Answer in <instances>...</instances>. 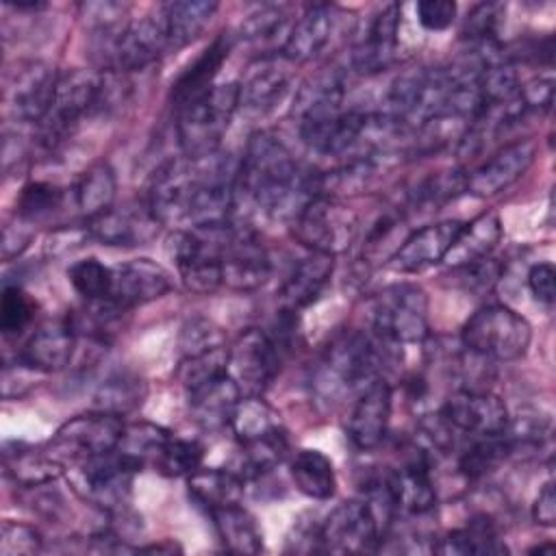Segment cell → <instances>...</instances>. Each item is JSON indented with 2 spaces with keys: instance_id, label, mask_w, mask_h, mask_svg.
I'll use <instances>...</instances> for the list:
<instances>
[{
  "instance_id": "cell-57",
  "label": "cell",
  "mask_w": 556,
  "mask_h": 556,
  "mask_svg": "<svg viewBox=\"0 0 556 556\" xmlns=\"http://www.w3.org/2000/svg\"><path fill=\"white\" fill-rule=\"evenodd\" d=\"M143 552H176L180 547H176L172 541H165V543H159V545H150V547H139Z\"/></svg>"
},
{
  "instance_id": "cell-10",
  "label": "cell",
  "mask_w": 556,
  "mask_h": 556,
  "mask_svg": "<svg viewBox=\"0 0 556 556\" xmlns=\"http://www.w3.org/2000/svg\"><path fill=\"white\" fill-rule=\"evenodd\" d=\"M122 415L93 408L89 413L74 415L54 432L50 452L59 460L83 463L106 456L117 450L124 434Z\"/></svg>"
},
{
  "instance_id": "cell-36",
  "label": "cell",
  "mask_w": 556,
  "mask_h": 556,
  "mask_svg": "<svg viewBox=\"0 0 556 556\" xmlns=\"http://www.w3.org/2000/svg\"><path fill=\"white\" fill-rule=\"evenodd\" d=\"M437 554H452V556H469V554H504L508 547L497 534L495 523L489 517H473L465 528L447 532L432 545Z\"/></svg>"
},
{
  "instance_id": "cell-11",
  "label": "cell",
  "mask_w": 556,
  "mask_h": 556,
  "mask_svg": "<svg viewBox=\"0 0 556 556\" xmlns=\"http://www.w3.org/2000/svg\"><path fill=\"white\" fill-rule=\"evenodd\" d=\"M59 72L46 61H15L2 78V104L9 117L22 124H39L54 100Z\"/></svg>"
},
{
  "instance_id": "cell-39",
  "label": "cell",
  "mask_w": 556,
  "mask_h": 556,
  "mask_svg": "<svg viewBox=\"0 0 556 556\" xmlns=\"http://www.w3.org/2000/svg\"><path fill=\"white\" fill-rule=\"evenodd\" d=\"M513 452L515 450L506 430L502 434L473 437L471 445L465 447L458 458V469L463 476L476 480L495 471Z\"/></svg>"
},
{
  "instance_id": "cell-20",
  "label": "cell",
  "mask_w": 556,
  "mask_h": 556,
  "mask_svg": "<svg viewBox=\"0 0 556 556\" xmlns=\"http://www.w3.org/2000/svg\"><path fill=\"white\" fill-rule=\"evenodd\" d=\"M172 289V278L163 265L150 258H132L111 267L109 298L124 311L163 298Z\"/></svg>"
},
{
  "instance_id": "cell-2",
  "label": "cell",
  "mask_w": 556,
  "mask_h": 556,
  "mask_svg": "<svg viewBox=\"0 0 556 556\" xmlns=\"http://www.w3.org/2000/svg\"><path fill=\"white\" fill-rule=\"evenodd\" d=\"M382 356L374 339L358 330H345L337 334L324 350L313 378L311 389L315 400L324 406H332L350 393H361L369 382L380 376Z\"/></svg>"
},
{
  "instance_id": "cell-55",
  "label": "cell",
  "mask_w": 556,
  "mask_h": 556,
  "mask_svg": "<svg viewBox=\"0 0 556 556\" xmlns=\"http://www.w3.org/2000/svg\"><path fill=\"white\" fill-rule=\"evenodd\" d=\"M28 226L30 224H26L17 217L13 224L4 226V230H2V258L4 261H13L28 248V243L33 239V230Z\"/></svg>"
},
{
  "instance_id": "cell-42",
  "label": "cell",
  "mask_w": 556,
  "mask_h": 556,
  "mask_svg": "<svg viewBox=\"0 0 556 556\" xmlns=\"http://www.w3.org/2000/svg\"><path fill=\"white\" fill-rule=\"evenodd\" d=\"M63 200H65V191L59 185L46 182V180L28 182L22 187L17 195L15 217L26 224L41 222L52 213H56L63 206Z\"/></svg>"
},
{
  "instance_id": "cell-34",
  "label": "cell",
  "mask_w": 556,
  "mask_h": 556,
  "mask_svg": "<svg viewBox=\"0 0 556 556\" xmlns=\"http://www.w3.org/2000/svg\"><path fill=\"white\" fill-rule=\"evenodd\" d=\"M208 515L224 549L232 554H258L263 549V532L254 515L241 504L215 508Z\"/></svg>"
},
{
  "instance_id": "cell-41",
  "label": "cell",
  "mask_w": 556,
  "mask_h": 556,
  "mask_svg": "<svg viewBox=\"0 0 556 556\" xmlns=\"http://www.w3.org/2000/svg\"><path fill=\"white\" fill-rule=\"evenodd\" d=\"M202 456H204V447L195 439H182L172 434L159 450L152 463V469L167 478H180V476L187 478L195 469H200Z\"/></svg>"
},
{
  "instance_id": "cell-23",
  "label": "cell",
  "mask_w": 556,
  "mask_h": 556,
  "mask_svg": "<svg viewBox=\"0 0 556 556\" xmlns=\"http://www.w3.org/2000/svg\"><path fill=\"white\" fill-rule=\"evenodd\" d=\"M341 9L334 4L317 2L304 9V13L291 24V30L280 46V56L287 63H308L319 56L334 37Z\"/></svg>"
},
{
  "instance_id": "cell-49",
  "label": "cell",
  "mask_w": 556,
  "mask_h": 556,
  "mask_svg": "<svg viewBox=\"0 0 556 556\" xmlns=\"http://www.w3.org/2000/svg\"><path fill=\"white\" fill-rule=\"evenodd\" d=\"M224 345H226V334L222 332V328L215 321H211L206 317L187 319L178 334L180 356H193V354H202V352L224 348Z\"/></svg>"
},
{
  "instance_id": "cell-3",
  "label": "cell",
  "mask_w": 556,
  "mask_h": 556,
  "mask_svg": "<svg viewBox=\"0 0 556 556\" xmlns=\"http://www.w3.org/2000/svg\"><path fill=\"white\" fill-rule=\"evenodd\" d=\"M241 450V476L256 478L280 465L289 452L287 430L261 395H243L228 426Z\"/></svg>"
},
{
  "instance_id": "cell-27",
  "label": "cell",
  "mask_w": 556,
  "mask_h": 556,
  "mask_svg": "<svg viewBox=\"0 0 556 556\" xmlns=\"http://www.w3.org/2000/svg\"><path fill=\"white\" fill-rule=\"evenodd\" d=\"M334 271V256L321 254V252H308L304 258H300L289 276L285 278L278 302L280 311L298 313L300 308H306L313 304L319 293L326 289Z\"/></svg>"
},
{
  "instance_id": "cell-32",
  "label": "cell",
  "mask_w": 556,
  "mask_h": 556,
  "mask_svg": "<svg viewBox=\"0 0 556 556\" xmlns=\"http://www.w3.org/2000/svg\"><path fill=\"white\" fill-rule=\"evenodd\" d=\"M187 491L193 502L206 510L241 504L245 495V478L235 469L200 467L187 476Z\"/></svg>"
},
{
  "instance_id": "cell-14",
  "label": "cell",
  "mask_w": 556,
  "mask_h": 556,
  "mask_svg": "<svg viewBox=\"0 0 556 556\" xmlns=\"http://www.w3.org/2000/svg\"><path fill=\"white\" fill-rule=\"evenodd\" d=\"M439 415L454 432L467 437L502 434L510 424L504 400L489 389L476 387H460L447 395Z\"/></svg>"
},
{
  "instance_id": "cell-46",
  "label": "cell",
  "mask_w": 556,
  "mask_h": 556,
  "mask_svg": "<svg viewBox=\"0 0 556 556\" xmlns=\"http://www.w3.org/2000/svg\"><path fill=\"white\" fill-rule=\"evenodd\" d=\"M67 280L74 291L87 302L106 300L111 289V267H106L98 258H80L70 265Z\"/></svg>"
},
{
  "instance_id": "cell-16",
  "label": "cell",
  "mask_w": 556,
  "mask_h": 556,
  "mask_svg": "<svg viewBox=\"0 0 556 556\" xmlns=\"http://www.w3.org/2000/svg\"><path fill=\"white\" fill-rule=\"evenodd\" d=\"M271 274V261L261 237L250 226L232 224L224 254L222 282L232 291H256Z\"/></svg>"
},
{
  "instance_id": "cell-38",
  "label": "cell",
  "mask_w": 556,
  "mask_h": 556,
  "mask_svg": "<svg viewBox=\"0 0 556 556\" xmlns=\"http://www.w3.org/2000/svg\"><path fill=\"white\" fill-rule=\"evenodd\" d=\"M146 393H148V387L143 378L130 371H115L98 387L93 395V406L124 417L126 413L141 406Z\"/></svg>"
},
{
  "instance_id": "cell-51",
  "label": "cell",
  "mask_w": 556,
  "mask_h": 556,
  "mask_svg": "<svg viewBox=\"0 0 556 556\" xmlns=\"http://www.w3.org/2000/svg\"><path fill=\"white\" fill-rule=\"evenodd\" d=\"M456 2L452 0H421L415 4V15L421 28L439 33L454 24L456 20Z\"/></svg>"
},
{
  "instance_id": "cell-26",
  "label": "cell",
  "mask_w": 556,
  "mask_h": 556,
  "mask_svg": "<svg viewBox=\"0 0 556 556\" xmlns=\"http://www.w3.org/2000/svg\"><path fill=\"white\" fill-rule=\"evenodd\" d=\"M185 393H187V408L191 419L202 430H208V432L230 426L232 413L239 400L243 397L241 389L228 374H222Z\"/></svg>"
},
{
  "instance_id": "cell-4",
  "label": "cell",
  "mask_w": 556,
  "mask_h": 556,
  "mask_svg": "<svg viewBox=\"0 0 556 556\" xmlns=\"http://www.w3.org/2000/svg\"><path fill=\"white\" fill-rule=\"evenodd\" d=\"M232 222L193 224L189 230H176L167 239V254L176 263L182 285L198 295H206L224 287L222 254Z\"/></svg>"
},
{
  "instance_id": "cell-37",
  "label": "cell",
  "mask_w": 556,
  "mask_h": 556,
  "mask_svg": "<svg viewBox=\"0 0 556 556\" xmlns=\"http://www.w3.org/2000/svg\"><path fill=\"white\" fill-rule=\"evenodd\" d=\"M63 471V463L52 452H37L15 443V452L4 447V473L24 489L46 486Z\"/></svg>"
},
{
  "instance_id": "cell-33",
  "label": "cell",
  "mask_w": 556,
  "mask_h": 556,
  "mask_svg": "<svg viewBox=\"0 0 556 556\" xmlns=\"http://www.w3.org/2000/svg\"><path fill=\"white\" fill-rule=\"evenodd\" d=\"M74 206L85 222L109 211L117 195V176L111 163L96 161L89 165L72 187Z\"/></svg>"
},
{
  "instance_id": "cell-52",
  "label": "cell",
  "mask_w": 556,
  "mask_h": 556,
  "mask_svg": "<svg viewBox=\"0 0 556 556\" xmlns=\"http://www.w3.org/2000/svg\"><path fill=\"white\" fill-rule=\"evenodd\" d=\"M454 271H460L463 278H465V287L467 289H473V291H491L493 285L497 282L500 278V263L495 258H482L478 263H471L467 267H458Z\"/></svg>"
},
{
  "instance_id": "cell-30",
  "label": "cell",
  "mask_w": 556,
  "mask_h": 556,
  "mask_svg": "<svg viewBox=\"0 0 556 556\" xmlns=\"http://www.w3.org/2000/svg\"><path fill=\"white\" fill-rule=\"evenodd\" d=\"M502 222L497 213L493 211H482L469 222H463V228L450 248L445 263L452 269L467 267L471 263H478L482 258H489L497 243L502 241Z\"/></svg>"
},
{
  "instance_id": "cell-19",
  "label": "cell",
  "mask_w": 556,
  "mask_h": 556,
  "mask_svg": "<svg viewBox=\"0 0 556 556\" xmlns=\"http://www.w3.org/2000/svg\"><path fill=\"white\" fill-rule=\"evenodd\" d=\"M161 222L150 213L148 204L111 206L98 217L85 222L89 239L113 248H137L159 235Z\"/></svg>"
},
{
  "instance_id": "cell-5",
  "label": "cell",
  "mask_w": 556,
  "mask_h": 556,
  "mask_svg": "<svg viewBox=\"0 0 556 556\" xmlns=\"http://www.w3.org/2000/svg\"><path fill=\"white\" fill-rule=\"evenodd\" d=\"M239 111V83L213 85L178 111L176 137L182 156L204 159L219 152L222 139Z\"/></svg>"
},
{
  "instance_id": "cell-50",
  "label": "cell",
  "mask_w": 556,
  "mask_h": 556,
  "mask_svg": "<svg viewBox=\"0 0 556 556\" xmlns=\"http://www.w3.org/2000/svg\"><path fill=\"white\" fill-rule=\"evenodd\" d=\"M41 534L30 523L4 521L0 528V554L2 556H30L41 549Z\"/></svg>"
},
{
  "instance_id": "cell-15",
  "label": "cell",
  "mask_w": 556,
  "mask_h": 556,
  "mask_svg": "<svg viewBox=\"0 0 556 556\" xmlns=\"http://www.w3.org/2000/svg\"><path fill=\"white\" fill-rule=\"evenodd\" d=\"M321 549L337 554H363L378 549L382 541L380 526L367 502L350 500L330 510L319 523Z\"/></svg>"
},
{
  "instance_id": "cell-13",
  "label": "cell",
  "mask_w": 556,
  "mask_h": 556,
  "mask_svg": "<svg viewBox=\"0 0 556 556\" xmlns=\"http://www.w3.org/2000/svg\"><path fill=\"white\" fill-rule=\"evenodd\" d=\"M280 348L269 332L245 328L228 348V376L243 395H263L280 371Z\"/></svg>"
},
{
  "instance_id": "cell-40",
  "label": "cell",
  "mask_w": 556,
  "mask_h": 556,
  "mask_svg": "<svg viewBox=\"0 0 556 556\" xmlns=\"http://www.w3.org/2000/svg\"><path fill=\"white\" fill-rule=\"evenodd\" d=\"M169 437H172L169 430H165L156 424L139 421V424H132V426L124 428L117 452L124 454L126 458H130L139 469H143L148 465L152 467L159 450L163 447V443Z\"/></svg>"
},
{
  "instance_id": "cell-47",
  "label": "cell",
  "mask_w": 556,
  "mask_h": 556,
  "mask_svg": "<svg viewBox=\"0 0 556 556\" xmlns=\"http://www.w3.org/2000/svg\"><path fill=\"white\" fill-rule=\"evenodd\" d=\"M504 4L500 2H480L476 4L463 26H460V37L476 43L478 46H489V43H497V30L504 17Z\"/></svg>"
},
{
  "instance_id": "cell-29",
  "label": "cell",
  "mask_w": 556,
  "mask_h": 556,
  "mask_svg": "<svg viewBox=\"0 0 556 556\" xmlns=\"http://www.w3.org/2000/svg\"><path fill=\"white\" fill-rule=\"evenodd\" d=\"M397 513L426 515L437 504V489L424 454L406 460L400 469L389 471Z\"/></svg>"
},
{
  "instance_id": "cell-21",
  "label": "cell",
  "mask_w": 556,
  "mask_h": 556,
  "mask_svg": "<svg viewBox=\"0 0 556 556\" xmlns=\"http://www.w3.org/2000/svg\"><path fill=\"white\" fill-rule=\"evenodd\" d=\"M391 406L393 391L384 378H376L358 393L345 428L348 439L356 450L369 452L384 441L391 419Z\"/></svg>"
},
{
  "instance_id": "cell-56",
  "label": "cell",
  "mask_w": 556,
  "mask_h": 556,
  "mask_svg": "<svg viewBox=\"0 0 556 556\" xmlns=\"http://www.w3.org/2000/svg\"><path fill=\"white\" fill-rule=\"evenodd\" d=\"M532 519L539 526L552 528L556 523V493L554 482H545L532 504Z\"/></svg>"
},
{
  "instance_id": "cell-7",
  "label": "cell",
  "mask_w": 556,
  "mask_h": 556,
  "mask_svg": "<svg viewBox=\"0 0 556 556\" xmlns=\"http://www.w3.org/2000/svg\"><path fill=\"white\" fill-rule=\"evenodd\" d=\"M463 348L489 361H517L532 341V328L526 317L504 304L478 308L460 328Z\"/></svg>"
},
{
  "instance_id": "cell-48",
  "label": "cell",
  "mask_w": 556,
  "mask_h": 556,
  "mask_svg": "<svg viewBox=\"0 0 556 556\" xmlns=\"http://www.w3.org/2000/svg\"><path fill=\"white\" fill-rule=\"evenodd\" d=\"M35 317V300L17 285H4L0 300V330L11 337L20 334Z\"/></svg>"
},
{
  "instance_id": "cell-25",
  "label": "cell",
  "mask_w": 556,
  "mask_h": 556,
  "mask_svg": "<svg viewBox=\"0 0 556 556\" xmlns=\"http://www.w3.org/2000/svg\"><path fill=\"white\" fill-rule=\"evenodd\" d=\"M291 89V74L276 59H263L239 83V111L248 117H265L282 104Z\"/></svg>"
},
{
  "instance_id": "cell-28",
  "label": "cell",
  "mask_w": 556,
  "mask_h": 556,
  "mask_svg": "<svg viewBox=\"0 0 556 556\" xmlns=\"http://www.w3.org/2000/svg\"><path fill=\"white\" fill-rule=\"evenodd\" d=\"M232 39L228 35H217L172 83L169 100L180 111L202 93L213 87L215 76L219 74L224 61L228 59Z\"/></svg>"
},
{
  "instance_id": "cell-6",
  "label": "cell",
  "mask_w": 556,
  "mask_h": 556,
  "mask_svg": "<svg viewBox=\"0 0 556 556\" xmlns=\"http://www.w3.org/2000/svg\"><path fill=\"white\" fill-rule=\"evenodd\" d=\"M109 76L93 70H65L59 74L54 100L48 115L37 124L39 139L46 148H56L83 117L109 102Z\"/></svg>"
},
{
  "instance_id": "cell-1",
  "label": "cell",
  "mask_w": 556,
  "mask_h": 556,
  "mask_svg": "<svg viewBox=\"0 0 556 556\" xmlns=\"http://www.w3.org/2000/svg\"><path fill=\"white\" fill-rule=\"evenodd\" d=\"M237 189L269 217L291 222L321 193V176L300 165L276 132L256 130L239 159Z\"/></svg>"
},
{
  "instance_id": "cell-22",
  "label": "cell",
  "mask_w": 556,
  "mask_h": 556,
  "mask_svg": "<svg viewBox=\"0 0 556 556\" xmlns=\"http://www.w3.org/2000/svg\"><path fill=\"white\" fill-rule=\"evenodd\" d=\"M463 228L460 219H441L413 230L393 252L391 267L402 274H417L445 261Z\"/></svg>"
},
{
  "instance_id": "cell-44",
  "label": "cell",
  "mask_w": 556,
  "mask_h": 556,
  "mask_svg": "<svg viewBox=\"0 0 556 556\" xmlns=\"http://www.w3.org/2000/svg\"><path fill=\"white\" fill-rule=\"evenodd\" d=\"M465 191V172L460 169H450V172H439L421 180L413 191H410V204L413 208H424V211H437V206L454 200L458 193Z\"/></svg>"
},
{
  "instance_id": "cell-53",
  "label": "cell",
  "mask_w": 556,
  "mask_h": 556,
  "mask_svg": "<svg viewBox=\"0 0 556 556\" xmlns=\"http://www.w3.org/2000/svg\"><path fill=\"white\" fill-rule=\"evenodd\" d=\"M519 93L528 113H547L554 100V80L552 78H534L526 85H519Z\"/></svg>"
},
{
  "instance_id": "cell-18",
  "label": "cell",
  "mask_w": 556,
  "mask_h": 556,
  "mask_svg": "<svg viewBox=\"0 0 556 556\" xmlns=\"http://www.w3.org/2000/svg\"><path fill=\"white\" fill-rule=\"evenodd\" d=\"M400 22L402 9L395 2L384 4L380 11H376V15L367 22L363 35L352 48L350 63L356 74L374 76L384 72L395 61Z\"/></svg>"
},
{
  "instance_id": "cell-35",
  "label": "cell",
  "mask_w": 556,
  "mask_h": 556,
  "mask_svg": "<svg viewBox=\"0 0 556 556\" xmlns=\"http://www.w3.org/2000/svg\"><path fill=\"white\" fill-rule=\"evenodd\" d=\"M291 480L300 493L326 502L337 491V476L330 458L319 450H298L289 463Z\"/></svg>"
},
{
  "instance_id": "cell-54",
  "label": "cell",
  "mask_w": 556,
  "mask_h": 556,
  "mask_svg": "<svg viewBox=\"0 0 556 556\" xmlns=\"http://www.w3.org/2000/svg\"><path fill=\"white\" fill-rule=\"evenodd\" d=\"M554 278H556V271H554L552 263H536L528 271V289L545 306H552L554 298H556Z\"/></svg>"
},
{
  "instance_id": "cell-31",
  "label": "cell",
  "mask_w": 556,
  "mask_h": 556,
  "mask_svg": "<svg viewBox=\"0 0 556 556\" xmlns=\"http://www.w3.org/2000/svg\"><path fill=\"white\" fill-rule=\"evenodd\" d=\"M217 9L219 4L211 0H174L161 4L159 13L163 17L167 50H180L195 41L206 30Z\"/></svg>"
},
{
  "instance_id": "cell-17",
  "label": "cell",
  "mask_w": 556,
  "mask_h": 556,
  "mask_svg": "<svg viewBox=\"0 0 556 556\" xmlns=\"http://www.w3.org/2000/svg\"><path fill=\"white\" fill-rule=\"evenodd\" d=\"M536 143L517 139L495 150L473 172L465 174V191L476 198H493L510 189L534 163Z\"/></svg>"
},
{
  "instance_id": "cell-12",
  "label": "cell",
  "mask_w": 556,
  "mask_h": 556,
  "mask_svg": "<svg viewBox=\"0 0 556 556\" xmlns=\"http://www.w3.org/2000/svg\"><path fill=\"white\" fill-rule=\"evenodd\" d=\"M137 471L141 469L115 450L100 458L74 463L72 484L76 493L93 506L106 513H122L128 506Z\"/></svg>"
},
{
  "instance_id": "cell-8",
  "label": "cell",
  "mask_w": 556,
  "mask_h": 556,
  "mask_svg": "<svg viewBox=\"0 0 556 556\" xmlns=\"http://www.w3.org/2000/svg\"><path fill=\"white\" fill-rule=\"evenodd\" d=\"M295 239L308 252L337 256L345 252L358 235V215L330 193H317L291 219Z\"/></svg>"
},
{
  "instance_id": "cell-45",
  "label": "cell",
  "mask_w": 556,
  "mask_h": 556,
  "mask_svg": "<svg viewBox=\"0 0 556 556\" xmlns=\"http://www.w3.org/2000/svg\"><path fill=\"white\" fill-rule=\"evenodd\" d=\"M228 367V348H215L202 354H193V356H180L178 369H176V378L180 380V384L185 387V391L195 389L226 371Z\"/></svg>"
},
{
  "instance_id": "cell-58",
  "label": "cell",
  "mask_w": 556,
  "mask_h": 556,
  "mask_svg": "<svg viewBox=\"0 0 556 556\" xmlns=\"http://www.w3.org/2000/svg\"><path fill=\"white\" fill-rule=\"evenodd\" d=\"M532 552H536V554H552V552H554V545H552V543L536 545V547H532Z\"/></svg>"
},
{
  "instance_id": "cell-9",
  "label": "cell",
  "mask_w": 556,
  "mask_h": 556,
  "mask_svg": "<svg viewBox=\"0 0 556 556\" xmlns=\"http://www.w3.org/2000/svg\"><path fill=\"white\" fill-rule=\"evenodd\" d=\"M428 293L419 285H389L374 300V330L384 343H419L428 337Z\"/></svg>"
},
{
  "instance_id": "cell-43",
  "label": "cell",
  "mask_w": 556,
  "mask_h": 556,
  "mask_svg": "<svg viewBox=\"0 0 556 556\" xmlns=\"http://www.w3.org/2000/svg\"><path fill=\"white\" fill-rule=\"evenodd\" d=\"M289 13L280 4H263L250 15L239 26V37L248 43H269L282 37V43L289 35Z\"/></svg>"
},
{
  "instance_id": "cell-24",
  "label": "cell",
  "mask_w": 556,
  "mask_h": 556,
  "mask_svg": "<svg viewBox=\"0 0 556 556\" xmlns=\"http://www.w3.org/2000/svg\"><path fill=\"white\" fill-rule=\"evenodd\" d=\"M76 337L78 332L74 330L70 317L46 321L24 343L20 363L30 371H61L72 363L76 352Z\"/></svg>"
}]
</instances>
